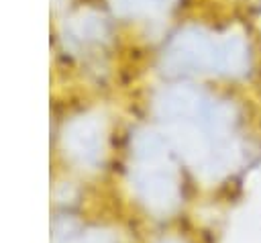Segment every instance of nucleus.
Instances as JSON below:
<instances>
[{"label": "nucleus", "mask_w": 261, "mask_h": 243, "mask_svg": "<svg viewBox=\"0 0 261 243\" xmlns=\"http://www.w3.org/2000/svg\"><path fill=\"white\" fill-rule=\"evenodd\" d=\"M137 153L141 157V165L135 174V186L139 196L153 212H169L177 204V184L163 161L165 149L161 139L155 135H145L137 143Z\"/></svg>", "instance_id": "nucleus-1"}, {"label": "nucleus", "mask_w": 261, "mask_h": 243, "mask_svg": "<svg viewBox=\"0 0 261 243\" xmlns=\"http://www.w3.org/2000/svg\"><path fill=\"white\" fill-rule=\"evenodd\" d=\"M169 0H118V6L128 8L130 12H141V10H159L167 6Z\"/></svg>", "instance_id": "nucleus-5"}, {"label": "nucleus", "mask_w": 261, "mask_h": 243, "mask_svg": "<svg viewBox=\"0 0 261 243\" xmlns=\"http://www.w3.org/2000/svg\"><path fill=\"white\" fill-rule=\"evenodd\" d=\"M161 243H179V241H171V239H169V241H161Z\"/></svg>", "instance_id": "nucleus-7"}, {"label": "nucleus", "mask_w": 261, "mask_h": 243, "mask_svg": "<svg viewBox=\"0 0 261 243\" xmlns=\"http://www.w3.org/2000/svg\"><path fill=\"white\" fill-rule=\"evenodd\" d=\"M249 69V47L241 35L218 37L216 49V74L222 76H243Z\"/></svg>", "instance_id": "nucleus-3"}, {"label": "nucleus", "mask_w": 261, "mask_h": 243, "mask_svg": "<svg viewBox=\"0 0 261 243\" xmlns=\"http://www.w3.org/2000/svg\"><path fill=\"white\" fill-rule=\"evenodd\" d=\"M216 49L218 37H212L202 29H186L173 37L163 61L171 74L216 71Z\"/></svg>", "instance_id": "nucleus-2"}, {"label": "nucleus", "mask_w": 261, "mask_h": 243, "mask_svg": "<svg viewBox=\"0 0 261 243\" xmlns=\"http://www.w3.org/2000/svg\"><path fill=\"white\" fill-rule=\"evenodd\" d=\"M71 149L73 153L86 161V163H96L100 153H102V133H100V127L96 123H82L71 135Z\"/></svg>", "instance_id": "nucleus-4"}, {"label": "nucleus", "mask_w": 261, "mask_h": 243, "mask_svg": "<svg viewBox=\"0 0 261 243\" xmlns=\"http://www.w3.org/2000/svg\"><path fill=\"white\" fill-rule=\"evenodd\" d=\"M82 243H106V239H104V235L96 233V235H90V237L82 239Z\"/></svg>", "instance_id": "nucleus-6"}]
</instances>
